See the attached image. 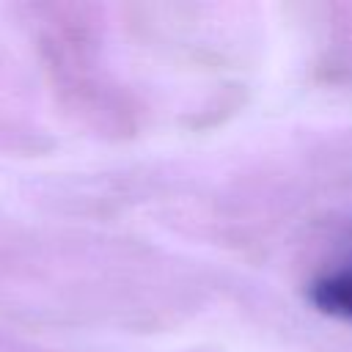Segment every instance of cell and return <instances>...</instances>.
Returning a JSON list of instances; mask_svg holds the SVG:
<instances>
[{
	"label": "cell",
	"mask_w": 352,
	"mask_h": 352,
	"mask_svg": "<svg viewBox=\"0 0 352 352\" xmlns=\"http://www.w3.org/2000/svg\"><path fill=\"white\" fill-rule=\"evenodd\" d=\"M311 300L327 314L352 319V264L319 278L311 286Z\"/></svg>",
	"instance_id": "6da1fadb"
}]
</instances>
